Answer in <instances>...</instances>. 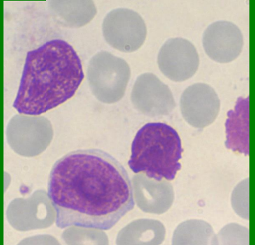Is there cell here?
Instances as JSON below:
<instances>
[{
    "label": "cell",
    "mask_w": 255,
    "mask_h": 245,
    "mask_svg": "<svg viewBox=\"0 0 255 245\" xmlns=\"http://www.w3.org/2000/svg\"><path fill=\"white\" fill-rule=\"evenodd\" d=\"M81 60L62 39L47 41L27 52L13 108L38 116L72 98L83 81Z\"/></svg>",
    "instance_id": "obj_2"
},
{
    "label": "cell",
    "mask_w": 255,
    "mask_h": 245,
    "mask_svg": "<svg viewBox=\"0 0 255 245\" xmlns=\"http://www.w3.org/2000/svg\"><path fill=\"white\" fill-rule=\"evenodd\" d=\"M250 99L239 98L235 108L228 113L225 122V146L236 153H250Z\"/></svg>",
    "instance_id": "obj_7"
},
{
    "label": "cell",
    "mask_w": 255,
    "mask_h": 245,
    "mask_svg": "<svg viewBox=\"0 0 255 245\" xmlns=\"http://www.w3.org/2000/svg\"><path fill=\"white\" fill-rule=\"evenodd\" d=\"M158 64L165 76L174 81L193 77L200 65L195 45L186 38H173L165 42L159 52Z\"/></svg>",
    "instance_id": "obj_5"
},
{
    "label": "cell",
    "mask_w": 255,
    "mask_h": 245,
    "mask_svg": "<svg viewBox=\"0 0 255 245\" xmlns=\"http://www.w3.org/2000/svg\"><path fill=\"white\" fill-rule=\"evenodd\" d=\"M183 150L175 129L164 122H148L138 130L131 146L128 166L157 181H172L181 169Z\"/></svg>",
    "instance_id": "obj_3"
},
{
    "label": "cell",
    "mask_w": 255,
    "mask_h": 245,
    "mask_svg": "<svg viewBox=\"0 0 255 245\" xmlns=\"http://www.w3.org/2000/svg\"><path fill=\"white\" fill-rule=\"evenodd\" d=\"M105 38L109 44L120 51L133 52L145 41L146 28L139 14L126 8L113 10L106 18Z\"/></svg>",
    "instance_id": "obj_4"
},
{
    "label": "cell",
    "mask_w": 255,
    "mask_h": 245,
    "mask_svg": "<svg viewBox=\"0 0 255 245\" xmlns=\"http://www.w3.org/2000/svg\"><path fill=\"white\" fill-rule=\"evenodd\" d=\"M202 43L206 53L212 60L226 64L238 58L242 53L244 36L233 22L217 21L204 31Z\"/></svg>",
    "instance_id": "obj_6"
},
{
    "label": "cell",
    "mask_w": 255,
    "mask_h": 245,
    "mask_svg": "<svg viewBox=\"0 0 255 245\" xmlns=\"http://www.w3.org/2000/svg\"><path fill=\"white\" fill-rule=\"evenodd\" d=\"M48 197L60 229L110 230L134 206L125 167L99 149L74 150L57 160L49 176Z\"/></svg>",
    "instance_id": "obj_1"
}]
</instances>
